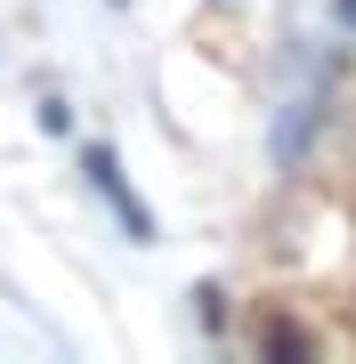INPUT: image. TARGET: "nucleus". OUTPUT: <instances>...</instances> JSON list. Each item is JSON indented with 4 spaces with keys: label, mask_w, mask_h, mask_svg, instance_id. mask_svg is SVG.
Returning a JSON list of instances; mask_svg holds the SVG:
<instances>
[{
    "label": "nucleus",
    "mask_w": 356,
    "mask_h": 364,
    "mask_svg": "<svg viewBox=\"0 0 356 364\" xmlns=\"http://www.w3.org/2000/svg\"><path fill=\"white\" fill-rule=\"evenodd\" d=\"M267 348H276V356H284V348H291V356H308V332H291V324H267Z\"/></svg>",
    "instance_id": "obj_3"
},
{
    "label": "nucleus",
    "mask_w": 356,
    "mask_h": 364,
    "mask_svg": "<svg viewBox=\"0 0 356 364\" xmlns=\"http://www.w3.org/2000/svg\"><path fill=\"white\" fill-rule=\"evenodd\" d=\"M81 170H90V186L106 195V210L122 219V235H130V243H154V219H146V203L130 195V178H122V154H114V146H90V154H81Z\"/></svg>",
    "instance_id": "obj_2"
},
{
    "label": "nucleus",
    "mask_w": 356,
    "mask_h": 364,
    "mask_svg": "<svg viewBox=\"0 0 356 364\" xmlns=\"http://www.w3.org/2000/svg\"><path fill=\"white\" fill-rule=\"evenodd\" d=\"M324 105H332V73H308L300 90H284V114H276V138H267V154H276V170H291L316 146V122H324Z\"/></svg>",
    "instance_id": "obj_1"
},
{
    "label": "nucleus",
    "mask_w": 356,
    "mask_h": 364,
    "mask_svg": "<svg viewBox=\"0 0 356 364\" xmlns=\"http://www.w3.org/2000/svg\"><path fill=\"white\" fill-rule=\"evenodd\" d=\"M332 33H340L348 49H356V0H332Z\"/></svg>",
    "instance_id": "obj_4"
}]
</instances>
